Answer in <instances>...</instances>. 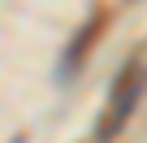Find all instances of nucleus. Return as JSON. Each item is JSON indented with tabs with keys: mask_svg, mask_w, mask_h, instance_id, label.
<instances>
[{
	"mask_svg": "<svg viewBox=\"0 0 147 143\" xmlns=\"http://www.w3.org/2000/svg\"><path fill=\"white\" fill-rule=\"evenodd\" d=\"M143 91H147V65L130 61L121 74H117L113 91H108V113L100 117V130H95V134H100V143H108V139H117V134L125 130V121L134 117V108H138Z\"/></svg>",
	"mask_w": 147,
	"mask_h": 143,
	"instance_id": "1",
	"label": "nucleus"
},
{
	"mask_svg": "<svg viewBox=\"0 0 147 143\" xmlns=\"http://www.w3.org/2000/svg\"><path fill=\"white\" fill-rule=\"evenodd\" d=\"M104 22H108L104 13H91V18L78 26V35L69 39V48H65V61H61V69H65L69 78H74V74H78V69L87 65V52H91V48H95V39L104 35Z\"/></svg>",
	"mask_w": 147,
	"mask_h": 143,
	"instance_id": "2",
	"label": "nucleus"
}]
</instances>
